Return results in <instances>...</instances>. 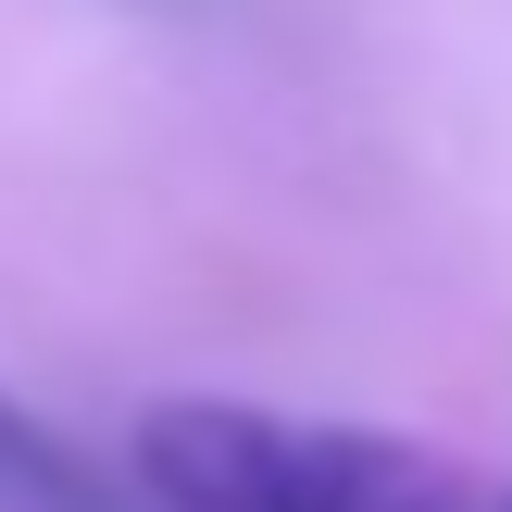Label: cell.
<instances>
[{
  "instance_id": "obj_2",
  "label": "cell",
  "mask_w": 512,
  "mask_h": 512,
  "mask_svg": "<svg viewBox=\"0 0 512 512\" xmlns=\"http://www.w3.org/2000/svg\"><path fill=\"white\" fill-rule=\"evenodd\" d=\"M0 512H150V500H138V475L88 463L50 413H25L0 388Z\"/></svg>"
},
{
  "instance_id": "obj_1",
  "label": "cell",
  "mask_w": 512,
  "mask_h": 512,
  "mask_svg": "<svg viewBox=\"0 0 512 512\" xmlns=\"http://www.w3.org/2000/svg\"><path fill=\"white\" fill-rule=\"evenodd\" d=\"M150 512H500L438 438L350 413H275V400H150L125 438Z\"/></svg>"
},
{
  "instance_id": "obj_3",
  "label": "cell",
  "mask_w": 512,
  "mask_h": 512,
  "mask_svg": "<svg viewBox=\"0 0 512 512\" xmlns=\"http://www.w3.org/2000/svg\"><path fill=\"white\" fill-rule=\"evenodd\" d=\"M500 512H512V488H500Z\"/></svg>"
}]
</instances>
